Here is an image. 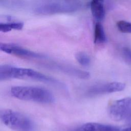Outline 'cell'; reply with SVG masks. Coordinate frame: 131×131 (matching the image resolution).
Returning <instances> with one entry per match:
<instances>
[{"label": "cell", "mask_w": 131, "mask_h": 131, "mask_svg": "<svg viewBox=\"0 0 131 131\" xmlns=\"http://www.w3.org/2000/svg\"><path fill=\"white\" fill-rule=\"evenodd\" d=\"M12 79L38 81L63 88L64 85L59 81L35 70L4 64L0 66V80Z\"/></svg>", "instance_id": "cell-1"}, {"label": "cell", "mask_w": 131, "mask_h": 131, "mask_svg": "<svg viewBox=\"0 0 131 131\" xmlns=\"http://www.w3.org/2000/svg\"><path fill=\"white\" fill-rule=\"evenodd\" d=\"M11 94L19 100L41 103L50 104L54 102L53 94L43 88L33 86H15L11 89Z\"/></svg>", "instance_id": "cell-2"}, {"label": "cell", "mask_w": 131, "mask_h": 131, "mask_svg": "<svg viewBox=\"0 0 131 131\" xmlns=\"http://www.w3.org/2000/svg\"><path fill=\"white\" fill-rule=\"evenodd\" d=\"M0 118L4 124L16 131H33L34 129L33 123L28 117L13 110H2Z\"/></svg>", "instance_id": "cell-3"}, {"label": "cell", "mask_w": 131, "mask_h": 131, "mask_svg": "<svg viewBox=\"0 0 131 131\" xmlns=\"http://www.w3.org/2000/svg\"><path fill=\"white\" fill-rule=\"evenodd\" d=\"M108 112L110 117L114 120L131 122V97L113 101L108 107Z\"/></svg>", "instance_id": "cell-4"}, {"label": "cell", "mask_w": 131, "mask_h": 131, "mask_svg": "<svg viewBox=\"0 0 131 131\" xmlns=\"http://www.w3.org/2000/svg\"><path fill=\"white\" fill-rule=\"evenodd\" d=\"M125 88V84L120 82H110L97 83L89 86L85 91L89 97L98 96L104 94L120 92Z\"/></svg>", "instance_id": "cell-5"}, {"label": "cell", "mask_w": 131, "mask_h": 131, "mask_svg": "<svg viewBox=\"0 0 131 131\" xmlns=\"http://www.w3.org/2000/svg\"><path fill=\"white\" fill-rule=\"evenodd\" d=\"M0 49L8 54L29 58H42L44 56L17 45L9 43H1Z\"/></svg>", "instance_id": "cell-6"}, {"label": "cell", "mask_w": 131, "mask_h": 131, "mask_svg": "<svg viewBox=\"0 0 131 131\" xmlns=\"http://www.w3.org/2000/svg\"><path fill=\"white\" fill-rule=\"evenodd\" d=\"M72 131H122V129L112 125L89 122L76 127Z\"/></svg>", "instance_id": "cell-7"}, {"label": "cell", "mask_w": 131, "mask_h": 131, "mask_svg": "<svg viewBox=\"0 0 131 131\" xmlns=\"http://www.w3.org/2000/svg\"><path fill=\"white\" fill-rule=\"evenodd\" d=\"M104 0H92L91 2L90 7L92 15L97 20H102L104 18Z\"/></svg>", "instance_id": "cell-8"}, {"label": "cell", "mask_w": 131, "mask_h": 131, "mask_svg": "<svg viewBox=\"0 0 131 131\" xmlns=\"http://www.w3.org/2000/svg\"><path fill=\"white\" fill-rule=\"evenodd\" d=\"M106 40V37L103 27L101 24L97 22L95 26L94 30V42L96 44L104 43Z\"/></svg>", "instance_id": "cell-9"}, {"label": "cell", "mask_w": 131, "mask_h": 131, "mask_svg": "<svg viewBox=\"0 0 131 131\" xmlns=\"http://www.w3.org/2000/svg\"><path fill=\"white\" fill-rule=\"evenodd\" d=\"M75 58L78 63L82 66H88L90 64L91 59L89 55L84 52H79L76 54Z\"/></svg>", "instance_id": "cell-10"}, {"label": "cell", "mask_w": 131, "mask_h": 131, "mask_svg": "<svg viewBox=\"0 0 131 131\" xmlns=\"http://www.w3.org/2000/svg\"><path fill=\"white\" fill-rule=\"evenodd\" d=\"M117 27L118 30L125 33H131V23L125 20H119L117 23Z\"/></svg>", "instance_id": "cell-11"}, {"label": "cell", "mask_w": 131, "mask_h": 131, "mask_svg": "<svg viewBox=\"0 0 131 131\" xmlns=\"http://www.w3.org/2000/svg\"><path fill=\"white\" fill-rule=\"evenodd\" d=\"M122 57L125 62L131 64V48L129 47H124L122 51Z\"/></svg>", "instance_id": "cell-12"}, {"label": "cell", "mask_w": 131, "mask_h": 131, "mask_svg": "<svg viewBox=\"0 0 131 131\" xmlns=\"http://www.w3.org/2000/svg\"><path fill=\"white\" fill-rule=\"evenodd\" d=\"M12 30L9 23H1L0 31L3 32H8Z\"/></svg>", "instance_id": "cell-13"}, {"label": "cell", "mask_w": 131, "mask_h": 131, "mask_svg": "<svg viewBox=\"0 0 131 131\" xmlns=\"http://www.w3.org/2000/svg\"><path fill=\"white\" fill-rule=\"evenodd\" d=\"M9 24L12 29L17 30H21L23 28V26H24L23 23L20 22H14V23H11Z\"/></svg>", "instance_id": "cell-14"}, {"label": "cell", "mask_w": 131, "mask_h": 131, "mask_svg": "<svg viewBox=\"0 0 131 131\" xmlns=\"http://www.w3.org/2000/svg\"><path fill=\"white\" fill-rule=\"evenodd\" d=\"M122 131H131V125L122 129Z\"/></svg>", "instance_id": "cell-15"}]
</instances>
